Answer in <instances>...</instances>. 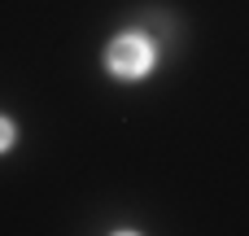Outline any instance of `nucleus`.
<instances>
[{"mask_svg": "<svg viewBox=\"0 0 249 236\" xmlns=\"http://www.w3.org/2000/svg\"><path fill=\"white\" fill-rule=\"evenodd\" d=\"M153 66H158V44L144 31H123L105 48V70L123 83H136V79L153 74Z\"/></svg>", "mask_w": 249, "mask_h": 236, "instance_id": "1", "label": "nucleus"}, {"mask_svg": "<svg viewBox=\"0 0 249 236\" xmlns=\"http://www.w3.org/2000/svg\"><path fill=\"white\" fill-rule=\"evenodd\" d=\"M13 145H18V123L9 114H0V153H9Z\"/></svg>", "mask_w": 249, "mask_h": 236, "instance_id": "2", "label": "nucleus"}]
</instances>
